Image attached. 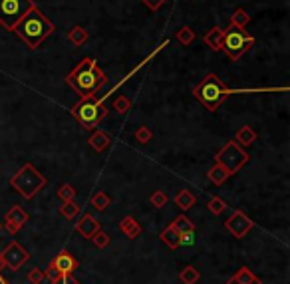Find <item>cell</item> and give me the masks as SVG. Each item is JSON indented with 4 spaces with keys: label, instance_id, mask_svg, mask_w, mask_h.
I'll use <instances>...</instances> for the list:
<instances>
[{
    "label": "cell",
    "instance_id": "obj_21",
    "mask_svg": "<svg viewBox=\"0 0 290 284\" xmlns=\"http://www.w3.org/2000/svg\"><path fill=\"white\" fill-rule=\"evenodd\" d=\"M229 177H231L229 171H227L223 165H219V163H215V165L209 169V179H211L213 185H223Z\"/></svg>",
    "mask_w": 290,
    "mask_h": 284
},
{
    "label": "cell",
    "instance_id": "obj_10",
    "mask_svg": "<svg viewBox=\"0 0 290 284\" xmlns=\"http://www.w3.org/2000/svg\"><path fill=\"white\" fill-rule=\"evenodd\" d=\"M253 227L254 223L243 211H235L229 221H225V229L231 232L235 239H245V234L251 231Z\"/></svg>",
    "mask_w": 290,
    "mask_h": 284
},
{
    "label": "cell",
    "instance_id": "obj_33",
    "mask_svg": "<svg viewBox=\"0 0 290 284\" xmlns=\"http://www.w3.org/2000/svg\"><path fill=\"white\" fill-rule=\"evenodd\" d=\"M129 107H131V102H129V98H126V96H117V98L113 100V109H115L117 113H127Z\"/></svg>",
    "mask_w": 290,
    "mask_h": 284
},
{
    "label": "cell",
    "instance_id": "obj_32",
    "mask_svg": "<svg viewBox=\"0 0 290 284\" xmlns=\"http://www.w3.org/2000/svg\"><path fill=\"white\" fill-rule=\"evenodd\" d=\"M207 207H209V211H211L213 215H221V213H225L227 203H225L223 199H219V197H213V199H209Z\"/></svg>",
    "mask_w": 290,
    "mask_h": 284
},
{
    "label": "cell",
    "instance_id": "obj_8",
    "mask_svg": "<svg viewBox=\"0 0 290 284\" xmlns=\"http://www.w3.org/2000/svg\"><path fill=\"white\" fill-rule=\"evenodd\" d=\"M249 159H251L249 153L236 141L225 143L217 151V155H215V163L223 165V167L229 171V175H235L236 171H240V169L249 163Z\"/></svg>",
    "mask_w": 290,
    "mask_h": 284
},
{
    "label": "cell",
    "instance_id": "obj_2",
    "mask_svg": "<svg viewBox=\"0 0 290 284\" xmlns=\"http://www.w3.org/2000/svg\"><path fill=\"white\" fill-rule=\"evenodd\" d=\"M54 30H56L54 24L38 10V6H34V8L12 28V32L18 36L30 50H38V46L52 34Z\"/></svg>",
    "mask_w": 290,
    "mask_h": 284
},
{
    "label": "cell",
    "instance_id": "obj_6",
    "mask_svg": "<svg viewBox=\"0 0 290 284\" xmlns=\"http://www.w3.org/2000/svg\"><path fill=\"white\" fill-rule=\"evenodd\" d=\"M254 44V38L249 32H245V28H235L229 26L227 30H223V44L221 50L227 54L233 62H236L243 54L247 52Z\"/></svg>",
    "mask_w": 290,
    "mask_h": 284
},
{
    "label": "cell",
    "instance_id": "obj_14",
    "mask_svg": "<svg viewBox=\"0 0 290 284\" xmlns=\"http://www.w3.org/2000/svg\"><path fill=\"white\" fill-rule=\"evenodd\" d=\"M119 231L124 232L127 239H137L143 232V229H141V225L131 215H127V217L122 219V223H119Z\"/></svg>",
    "mask_w": 290,
    "mask_h": 284
},
{
    "label": "cell",
    "instance_id": "obj_12",
    "mask_svg": "<svg viewBox=\"0 0 290 284\" xmlns=\"http://www.w3.org/2000/svg\"><path fill=\"white\" fill-rule=\"evenodd\" d=\"M50 265H52L54 268H58L62 274H72L74 270L80 267V263L74 258L68 250H62L58 256H54V258L50 261Z\"/></svg>",
    "mask_w": 290,
    "mask_h": 284
},
{
    "label": "cell",
    "instance_id": "obj_15",
    "mask_svg": "<svg viewBox=\"0 0 290 284\" xmlns=\"http://www.w3.org/2000/svg\"><path fill=\"white\" fill-rule=\"evenodd\" d=\"M227 284H262V280L256 278L253 274V270L249 267H243L236 270L235 276H231V278L227 280Z\"/></svg>",
    "mask_w": 290,
    "mask_h": 284
},
{
    "label": "cell",
    "instance_id": "obj_20",
    "mask_svg": "<svg viewBox=\"0 0 290 284\" xmlns=\"http://www.w3.org/2000/svg\"><path fill=\"white\" fill-rule=\"evenodd\" d=\"M159 239L163 241V243L167 245V247H169V249H173V250L179 249V232L175 231V229H173L171 225H169L167 229H163V231H161Z\"/></svg>",
    "mask_w": 290,
    "mask_h": 284
},
{
    "label": "cell",
    "instance_id": "obj_1",
    "mask_svg": "<svg viewBox=\"0 0 290 284\" xmlns=\"http://www.w3.org/2000/svg\"><path fill=\"white\" fill-rule=\"evenodd\" d=\"M106 82H108V74L98 68L93 58H84L76 66V70L66 76V84L76 89L82 98L84 96H93Z\"/></svg>",
    "mask_w": 290,
    "mask_h": 284
},
{
    "label": "cell",
    "instance_id": "obj_39",
    "mask_svg": "<svg viewBox=\"0 0 290 284\" xmlns=\"http://www.w3.org/2000/svg\"><path fill=\"white\" fill-rule=\"evenodd\" d=\"M44 272H46V278H50V282H52V280H56V278H58V276L62 274V272H60L58 268L52 267V265H48V268H46Z\"/></svg>",
    "mask_w": 290,
    "mask_h": 284
},
{
    "label": "cell",
    "instance_id": "obj_22",
    "mask_svg": "<svg viewBox=\"0 0 290 284\" xmlns=\"http://www.w3.org/2000/svg\"><path fill=\"white\" fill-rule=\"evenodd\" d=\"M68 40L72 42L74 46H84L86 42H88V32H86V28L84 26H74L72 30L68 32Z\"/></svg>",
    "mask_w": 290,
    "mask_h": 284
},
{
    "label": "cell",
    "instance_id": "obj_28",
    "mask_svg": "<svg viewBox=\"0 0 290 284\" xmlns=\"http://www.w3.org/2000/svg\"><path fill=\"white\" fill-rule=\"evenodd\" d=\"M175 38L181 42L183 46H189V44L195 40V32H193V28H189V26H181V28L175 32Z\"/></svg>",
    "mask_w": 290,
    "mask_h": 284
},
{
    "label": "cell",
    "instance_id": "obj_30",
    "mask_svg": "<svg viewBox=\"0 0 290 284\" xmlns=\"http://www.w3.org/2000/svg\"><path fill=\"white\" fill-rule=\"evenodd\" d=\"M91 241H93V245H95L98 249H106L111 239H109L108 232H104L102 229H100V231H95L93 234H91Z\"/></svg>",
    "mask_w": 290,
    "mask_h": 284
},
{
    "label": "cell",
    "instance_id": "obj_25",
    "mask_svg": "<svg viewBox=\"0 0 290 284\" xmlns=\"http://www.w3.org/2000/svg\"><path fill=\"white\" fill-rule=\"evenodd\" d=\"M80 211H82V207H80L76 201H66V203H62V207H60L62 217H64V219H68V221L76 219V217L80 215Z\"/></svg>",
    "mask_w": 290,
    "mask_h": 284
},
{
    "label": "cell",
    "instance_id": "obj_26",
    "mask_svg": "<svg viewBox=\"0 0 290 284\" xmlns=\"http://www.w3.org/2000/svg\"><path fill=\"white\" fill-rule=\"evenodd\" d=\"M249 22H251V16L245 8H236L231 16V26H235V28H245Z\"/></svg>",
    "mask_w": 290,
    "mask_h": 284
},
{
    "label": "cell",
    "instance_id": "obj_4",
    "mask_svg": "<svg viewBox=\"0 0 290 284\" xmlns=\"http://www.w3.org/2000/svg\"><path fill=\"white\" fill-rule=\"evenodd\" d=\"M10 185H12V189L18 195H22L24 199L30 201V199H34L36 193H40L48 185V179L44 177L32 163H26V165H22V169H18L12 175Z\"/></svg>",
    "mask_w": 290,
    "mask_h": 284
},
{
    "label": "cell",
    "instance_id": "obj_27",
    "mask_svg": "<svg viewBox=\"0 0 290 284\" xmlns=\"http://www.w3.org/2000/svg\"><path fill=\"white\" fill-rule=\"evenodd\" d=\"M171 227L179 232V234H181V232H187V231H195V225H193L185 215H179V217L171 223Z\"/></svg>",
    "mask_w": 290,
    "mask_h": 284
},
{
    "label": "cell",
    "instance_id": "obj_24",
    "mask_svg": "<svg viewBox=\"0 0 290 284\" xmlns=\"http://www.w3.org/2000/svg\"><path fill=\"white\" fill-rule=\"evenodd\" d=\"M201 278V272L197 270L195 267H185L179 272V280H181L183 284H197V280Z\"/></svg>",
    "mask_w": 290,
    "mask_h": 284
},
{
    "label": "cell",
    "instance_id": "obj_19",
    "mask_svg": "<svg viewBox=\"0 0 290 284\" xmlns=\"http://www.w3.org/2000/svg\"><path fill=\"white\" fill-rule=\"evenodd\" d=\"M195 203H197V197L193 195L191 191H187V189H181V191L175 195V205H177L181 211H189Z\"/></svg>",
    "mask_w": 290,
    "mask_h": 284
},
{
    "label": "cell",
    "instance_id": "obj_11",
    "mask_svg": "<svg viewBox=\"0 0 290 284\" xmlns=\"http://www.w3.org/2000/svg\"><path fill=\"white\" fill-rule=\"evenodd\" d=\"M28 213L20 207V205H12L10 209H8V213L4 217V227H6V231L10 232V234H16V232L28 223Z\"/></svg>",
    "mask_w": 290,
    "mask_h": 284
},
{
    "label": "cell",
    "instance_id": "obj_23",
    "mask_svg": "<svg viewBox=\"0 0 290 284\" xmlns=\"http://www.w3.org/2000/svg\"><path fill=\"white\" fill-rule=\"evenodd\" d=\"M109 203H111V199H109V195L104 193V191H95L90 199V205L95 211H106L109 207Z\"/></svg>",
    "mask_w": 290,
    "mask_h": 284
},
{
    "label": "cell",
    "instance_id": "obj_36",
    "mask_svg": "<svg viewBox=\"0 0 290 284\" xmlns=\"http://www.w3.org/2000/svg\"><path fill=\"white\" fill-rule=\"evenodd\" d=\"M28 282L30 284H42L46 280V272L44 270H40V268H32L30 272H28Z\"/></svg>",
    "mask_w": 290,
    "mask_h": 284
},
{
    "label": "cell",
    "instance_id": "obj_41",
    "mask_svg": "<svg viewBox=\"0 0 290 284\" xmlns=\"http://www.w3.org/2000/svg\"><path fill=\"white\" fill-rule=\"evenodd\" d=\"M0 229H2V223H0Z\"/></svg>",
    "mask_w": 290,
    "mask_h": 284
},
{
    "label": "cell",
    "instance_id": "obj_5",
    "mask_svg": "<svg viewBox=\"0 0 290 284\" xmlns=\"http://www.w3.org/2000/svg\"><path fill=\"white\" fill-rule=\"evenodd\" d=\"M72 115L80 122L84 129H93L98 127L100 122L108 115V107L104 106V102H98L95 93L93 96H84L76 106L72 107Z\"/></svg>",
    "mask_w": 290,
    "mask_h": 284
},
{
    "label": "cell",
    "instance_id": "obj_17",
    "mask_svg": "<svg viewBox=\"0 0 290 284\" xmlns=\"http://www.w3.org/2000/svg\"><path fill=\"white\" fill-rule=\"evenodd\" d=\"M254 139H256V133H254V129L251 127V125H243L235 135V141L238 143L240 147H249V145H253Z\"/></svg>",
    "mask_w": 290,
    "mask_h": 284
},
{
    "label": "cell",
    "instance_id": "obj_18",
    "mask_svg": "<svg viewBox=\"0 0 290 284\" xmlns=\"http://www.w3.org/2000/svg\"><path fill=\"white\" fill-rule=\"evenodd\" d=\"M205 44L209 48H213L215 52H221V44H223V28L213 26L207 34H205Z\"/></svg>",
    "mask_w": 290,
    "mask_h": 284
},
{
    "label": "cell",
    "instance_id": "obj_35",
    "mask_svg": "<svg viewBox=\"0 0 290 284\" xmlns=\"http://www.w3.org/2000/svg\"><path fill=\"white\" fill-rule=\"evenodd\" d=\"M197 243V232L187 231L179 234V247H193Z\"/></svg>",
    "mask_w": 290,
    "mask_h": 284
},
{
    "label": "cell",
    "instance_id": "obj_31",
    "mask_svg": "<svg viewBox=\"0 0 290 284\" xmlns=\"http://www.w3.org/2000/svg\"><path fill=\"white\" fill-rule=\"evenodd\" d=\"M167 201H169V197L165 191H155L153 195L149 197V203L155 207V209H163L165 205H167Z\"/></svg>",
    "mask_w": 290,
    "mask_h": 284
},
{
    "label": "cell",
    "instance_id": "obj_7",
    "mask_svg": "<svg viewBox=\"0 0 290 284\" xmlns=\"http://www.w3.org/2000/svg\"><path fill=\"white\" fill-rule=\"evenodd\" d=\"M36 6L34 0H0V24L6 32L12 28Z\"/></svg>",
    "mask_w": 290,
    "mask_h": 284
},
{
    "label": "cell",
    "instance_id": "obj_3",
    "mask_svg": "<svg viewBox=\"0 0 290 284\" xmlns=\"http://www.w3.org/2000/svg\"><path fill=\"white\" fill-rule=\"evenodd\" d=\"M193 96L199 100L203 106L209 111L219 109V106L231 96V89L225 86V82L219 78L217 74H207L201 84H197L193 88Z\"/></svg>",
    "mask_w": 290,
    "mask_h": 284
},
{
    "label": "cell",
    "instance_id": "obj_16",
    "mask_svg": "<svg viewBox=\"0 0 290 284\" xmlns=\"http://www.w3.org/2000/svg\"><path fill=\"white\" fill-rule=\"evenodd\" d=\"M109 143H111V137H109L106 131H102V129H100V131H93L90 135V145L93 151H100V153L106 151L109 147Z\"/></svg>",
    "mask_w": 290,
    "mask_h": 284
},
{
    "label": "cell",
    "instance_id": "obj_37",
    "mask_svg": "<svg viewBox=\"0 0 290 284\" xmlns=\"http://www.w3.org/2000/svg\"><path fill=\"white\" fill-rule=\"evenodd\" d=\"M52 284H80V280L74 278L72 274H60L56 280H52Z\"/></svg>",
    "mask_w": 290,
    "mask_h": 284
},
{
    "label": "cell",
    "instance_id": "obj_40",
    "mask_svg": "<svg viewBox=\"0 0 290 284\" xmlns=\"http://www.w3.org/2000/svg\"><path fill=\"white\" fill-rule=\"evenodd\" d=\"M0 284H8V280H6V278H2V274H0Z\"/></svg>",
    "mask_w": 290,
    "mask_h": 284
},
{
    "label": "cell",
    "instance_id": "obj_9",
    "mask_svg": "<svg viewBox=\"0 0 290 284\" xmlns=\"http://www.w3.org/2000/svg\"><path fill=\"white\" fill-rule=\"evenodd\" d=\"M0 256H2V261H4V267L8 268V270H12V272H16L18 268H22V265H26V263L30 261L28 250L24 249L20 243H16V241H12L6 249L2 250Z\"/></svg>",
    "mask_w": 290,
    "mask_h": 284
},
{
    "label": "cell",
    "instance_id": "obj_34",
    "mask_svg": "<svg viewBox=\"0 0 290 284\" xmlns=\"http://www.w3.org/2000/svg\"><path fill=\"white\" fill-rule=\"evenodd\" d=\"M153 139V133H151V129L147 127V125H141L137 131H135V141L137 143H149Z\"/></svg>",
    "mask_w": 290,
    "mask_h": 284
},
{
    "label": "cell",
    "instance_id": "obj_38",
    "mask_svg": "<svg viewBox=\"0 0 290 284\" xmlns=\"http://www.w3.org/2000/svg\"><path fill=\"white\" fill-rule=\"evenodd\" d=\"M145 4V8H149L151 12H155V10H159L161 6L165 4V0H141Z\"/></svg>",
    "mask_w": 290,
    "mask_h": 284
},
{
    "label": "cell",
    "instance_id": "obj_13",
    "mask_svg": "<svg viewBox=\"0 0 290 284\" xmlns=\"http://www.w3.org/2000/svg\"><path fill=\"white\" fill-rule=\"evenodd\" d=\"M100 229H102V225L98 223V219L91 213H84L80 217V221L76 223V231L80 232L84 239H91V234L95 231H100Z\"/></svg>",
    "mask_w": 290,
    "mask_h": 284
},
{
    "label": "cell",
    "instance_id": "obj_29",
    "mask_svg": "<svg viewBox=\"0 0 290 284\" xmlns=\"http://www.w3.org/2000/svg\"><path fill=\"white\" fill-rule=\"evenodd\" d=\"M58 197L62 199V203L74 201V199H76V189H74L70 183H64V185H60V189H58Z\"/></svg>",
    "mask_w": 290,
    "mask_h": 284
}]
</instances>
